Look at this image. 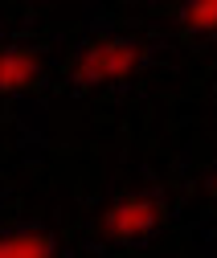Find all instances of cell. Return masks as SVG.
<instances>
[{
  "mask_svg": "<svg viewBox=\"0 0 217 258\" xmlns=\"http://www.w3.org/2000/svg\"><path fill=\"white\" fill-rule=\"evenodd\" d=\"M139 66V41L127 33H111V37H95L70 66V86L74 90H95L107 82H123Z\"/></svg>",
  "mask_w": 217,
  "mask_h": 258,
  "instance_id": "cell-1",
  "label": "cell"
},
{
  "mask_svg": "<svg viewBox=\"0 0 217 258\" xmlns=\"http://www.w3.org/2000/svg\"><path fill=\"white\" fill-rule=\"evenodd\" d=\"M164 225H168V209L156 192L152 197H123L107 205V213L99 217V238L119 246H148L164 234Z\"/></svg>",
  "mask_w": 217,
  "mask_h": 258,
  "instance_id": "cell-2",
  "label": "cell"
},
{
  "mask_svg": "<svg viewBox=\"0 0 217 258\" xmlns=\"http://www.w3.org/2000/svg\"><path fill=\"white\" fill-rule=\"evenodd\" d=\"M45 70V57L33 45H0V94H21L29 86H37Z\"/></svg>",
  "mask_w": 217,
  "mask_h": 258,
  "instance_id": "cell-3",
  "label": "cell"
},
{
  "mask_svg": "<svg viewBox=\"0 0 217 258\" xmlns=\"http://www.w3.org/2000/svg\"><path fill=\"white\" fill-rule=\"evenodd\" d=\"M0 258H57V242L41 225H25L0 234Z\"/></svg>",
  "mask_w": 217,
  "mask_h": 258,
  "instance_id": "cell-4",
  "label": "cell"
},
{
  "mask_svg": "<svg viewBox=\"0 0 217 258\" xmlns=\"http://www.w3.org/2000/svg\"><path fill=\"white\" fill-rule=\"evenodd\" d=\"M180 25L197 37H217V0H197L180 9Z\"/></svg>",
  "mask_w": 217,
  "mask_h": 258,
  "instance_id": "cell-5",
  "label": "cell"
}]
</instances>
